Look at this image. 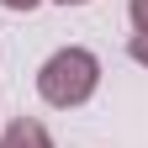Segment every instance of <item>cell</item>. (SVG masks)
Masks as SVG:
<instances>
[{"instance_id": "cell-2", "label": "cell", "mask_w": 148, "mask_h": 148, "mask_svg": "<svg viewBox=\"0 0 148 148\" xmlns=\"http://www.w3.org/2000/svg\"><path fill=\"white\" fill-rule=\"evenodd\" d=\"M0 148H53V138H48V127H42V122L16 116V122L5 127V138H0Z\"/></svg>"}, {"instance_id": "cell-3", "label": "cell", "mask_w": 148, "mask_h": 148, "mask_svg": "<svg viewBox=\"0 0 148 148\" xmlns=\"http://www.w3.org/2000/svg\"><path fill=\"white\" fill-rule=\"evenodd\" d=\"M127 53H132V58H138V64L148 69V32H138V37H132V42H127Z\"/></svg>"}, {"instance_id": "cell-4", "label": "cell", "mask_w": 148, "mask_h": 148, "mask_svg": "<svg viewBox=\"0 0 148 148\" xmlns=\"http://www.w3.org/2000/svg\"><path fill=\"white\" fill-rule=\"evenodd\" d=\"M127 16H132L138 32H148V0H132V5H127Z\"/></svg>"}, {"instance_id": "cell-5", "label": "cell", "mask_w": 148, "mask_h": 148, "mask_svg": "<svg viewBox=\"0 0 148 148\" xmlns=\"http://www.w3.org/2000/svg\"><path fill=\"white\" fill-rule=\"evenodd\" d=\"M11 11H32V5H42V0H5Z\"/></svg>"}, {"instance_id": "cell-6", "label": "cell", "mask_w": 148, "mask_h": 148, "mask_svg": "<svg viewBox=\"0 0 148 148\" xmlns=\"http://www.w3.org/2000/svg\"><path fill=\"white\" fill-rule=\"evenodd\" d=\"M58 5H85V0H58Z\"/></svg>"}, {"instance_id": "cell-1", "label": "cell", "mask_w": 148, "mask_h": 148, "mask_svg": "<svg viewBox=\"0 0 148 148\" xmlns=\"http://www.w3.org/2000/svg\"><path fill=\"white\" fill-rule=\"evenodd\" d=\"M95 90H101V58L90 48H58L42 69H37V95L48 106H58V111L85 106Z\"/></svg>"}]
</instances>
